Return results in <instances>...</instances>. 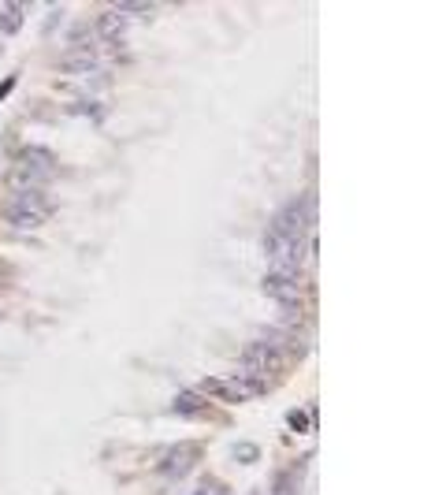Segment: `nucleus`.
Here are the masks:
<instances>
[{
    "mask_svg": "<svg viewBox=\"0 0 446 495\" xmlns=\"http://www.w3.org/2000/svg\"><path fill=\"white\" fill-rule=\"evenodd\" d=\"M68 75L75 78H89V82H108V71H104V60L97 56V52H68V60L60 63Z\"/></svg>",
    "mask_w": 446,
    "mask_h": 495,
    "instance_id": "obj_6",
    "label": "nucleus"
},
{
    "mask_svg": "<svg viewBox=\"0 0 446 495\" xmlns=\"http://www.w3.org/2000/svg\"><path fill=\"white\" fill-rule=\"evenodd\" d=\"M283 350L279 346H272V343H265V339H257V343H249L246 350H242V361H246V369L253 372V376H260V380H272L275 372H283Z\"/></svg>",
    "mask_w": 446,
    "mask_h": 495,
    "instance_id": "obj_4",
    "label": "nucleus"
},
{
    "mask_svg": "<svg viewBox=\"0 0 446 495\" xmlns=\"http://www.w3.org/2000/svg\"><path fill=\"white\" fill-rule=\"evenodd\" d=\"M23 26V8L19 4H4L0 8V34H15Z\"/></svg>",
    "mask_w": 446,
    "mask_h": 495,
    "instance_id": "obj_10",
    "label": "nucleus"
},
{
    "mask_svg": "<svg viewBox=\"0 0 446 495\" xmlns=\"http://www.w3.org/2000/svg\"><path fill=\"white\" fill-rule=\"evenodd\" d=\"M112 11H120V15L130 23V15H153V4H138V0H120V4H112Z\"/></svg>",
    "mask_w": 446,
    "mask_h": 495,
    "instance_id": "obj_11",
    "label": "nucleus"
},
{
    "mask_svg": "<svg viewBox=\"0 0 446 495\" xmlns=\"http://www.w3.org/2000/svg\"><path fill=\"white\" fill-rule=\"evenodd\" d=\"M201 387L208 391V395L223 399V402H246V399H249V391H246L238 380H219V376H208Z\"/></svg>",
    "mask_w": 446,
    "mask_h": 495,
    "instance_id": "obj_8",
    "label": "nucleus"
},
{
    "mask_svg": "<svg viewBox=\"0 0 446 495\" xmlns=\"http://www.w3.org/2000/svg\"><path fill=\"white\" fill-rule=\"evenodd\" d=\"M265 294L272 298V302H279V306H301V298H305L298 276H275V272L265 276Z\"/></svg>",
    "mask_w": 446,
    "mask_h": 495,
    "instance_id": "obj_7",
    "label": "nucleus"
},
{
    "mask_svg": "<svg viewBox=\"0 0 446 495\" xmlns=\"http://www.w3.org/2000/svg\"><path fill=\"white\" fill-rule=\"evenodd\" d=\"M11 89H15V75H8L4 82H0V101H4V97L11 94Z\"/></svg>",
    "mask_w": 446,
    "mask_h": 495,
    "instance_id": "obj_15",
    "label": "nucleus"
},
{
    "mask_svg": "<svg viewBox=\"0 0 446 495\" xmlns=\"http://www.w3.org/2000/svg\"><path fill=\"white\" fill-rule=\"evenodd\" d=\"M190 495H231L227 488L219 484V480H212V477H205V480H198V484H193V491Z\"/></svg>",
    "mask_w": 446,
    "mask_h": 495,
    "instance_id": "obj_12",
    "label": "nucleus"
},
{
    "mask_svg": "<svg viewBox=\"0 0 446 495\" xmlns=\"http://www.w3.org/2000/svg\"><path fill=\"white\" fill-rule=\"evenodd\" d=\"M257 447H249V443H242V447H238V462H257Z\"/></svg>",
    "mask_w": 446,
    "mask_h": 495,
    "instance_id": "obj_14",
    "label": "nucleus"
},
{
    "mask_svg": "<svg viewBox=\"0 0 446 495\" xmlns=\"http://www.w3.org/2000/svg\"><path fill=\"white\" fill-rule=\"evenodd\" d=\"M52 208H56L52 194H45V190H23V194H15V201H11V208H8V224L23 227V231H34V227H42L45 220L52 216Z\"/></svg>",
    "mask_w": 446,
    "mask_h": 495,
    "instance_id": "obj_3",
    "label": "nucleus"
},
{
    "mask_svg": "<svg viewBox=\"0 0 446 495\" xmlns=\"http://www.w3.org/2000/svg\"><path fill=\"white\" fill-rule=\"evenodd\" d=\"M198 458H201V447H198V443H175V447H167L164 458L156 462V473H160L164 480H179V477L190 473Z\"/></svg>",
    "mask_w": 446,
    "mask_h": 495,
    "instance_id": "obj_5",
    "label": "nucleus"
},
{
    "mask_svg": "<svg viewBox=\"0 0 446 495\" xmlns=\"http://www.w3.org/2000/svg\"><path fill=\"white\" fill-rule=\"evenodd\" d=\"M52 172H56V161H52V153L37 149V146H26L19 153V164L15 172H11V187L23 190H45V182L52 179Z\"/></svg>",
    "mask_w": 446,
    "mask_h": 495,
    "instance_id": "obj_2",
    "label": "nucleus"
},
{
    "mask_svg": "<svg viewBox=\"0 0 446 495\" xmlns=\"http://www.w3.org/2000/svg\"><path fill=\"white\" fill-rule=\"evenodd\" d=\"M309 250V234H275L265 231V253L275 276H298L301 261Z\"/></svg>",
    "mask_w": 446,
    "mask_h": 495,
    "instance_id": "obj_1",
    "label": "nucleus"
},
{
    "mask_svg": "<svg viewBox=\"0 0 446 495\" xmlns=\"http://www.w3.org/2000/svg\"><path fill=\"white\" fill-rule=\"evenodd\" d=\"M291 428H294V432H305V428H309V417L301 413V410H294V413H291Z\"/></svg>",
    "mask_w": 446,
    "mask_h": 495,
    "instance_id": "obj_13",
    "label": "nucleus"
},
{
    "mask_svg": "<svg viewBox=\"0 0 446 495\" xmlns=\"http://www.w3.org/2000/svg\"><path fill=\"white\" fill-rule=\"evenodd\" d=\"M175 410L179 413H208V402H205V395H198V391H182V395L175 399Z\"/></svg>",
    "mask_w": 446,
    "mask_h": 495,
    "instance_id": "obj_9",
    "label": "nucleus"
}]
</instances>
